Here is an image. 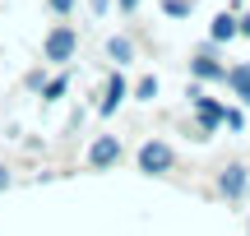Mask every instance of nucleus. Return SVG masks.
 I'll return each instance as SVG.
<instances>
[{
	"mask_svg": "<svg viewBox=\"0 0 250 236\" xmlns=\"http://www.w3.org/2000/svg\"><path fill=\"white\" fill-rule=\"evenodd\" d=\"M246 37H250V14H246Z\"/></svg>",
	"mask_w": 250,
	"mask_h": 236,
	"instance_id": "14",
	"label": "nucleus"
},
{
	"mask_svg": "<svg viewBox=\"0 0 250 236\" xmlns=\"http://www.w3.org/2000/svg\"><path fill=\"white\" fill-rule=\"evenodd\" d=\"M134 5H139V0H121V9H125V14H130V9H134Z\"/></svg>",
	"mask_w": 250,
	"mask_h": 236,
	"instance_id": "12",
	"label": "nucleus"
},
{
	"mask_svg": "<svg viewBox=\"0 0 250 236\" xmlns=\"http://www.w3.org/2000/svg\"><path fill=\"white\" fill-rule=\"evenodd\" d=\"M121 93H125V83H121V79H111V83H107V98H102V116H111V111H116Z\"/></svg>",
	"mask_w": 250,
	"mask_h": 236,
	"instance_id": "4",
	"label": "nucleus"
},
{
	"mask_svg": "<svg viewBox=\"0 0 250 236\" xmlns=\"http://www.w3.org/2000/svg\"><path fill=\"white\" fill-rule=\"evenodd\" d=\"M70 51H74V33L70 28H56L46 37V60H70Z\"/></svg>",
	"mask_w": 250,
	"mask_h": 236,
	"instance_id": "2",
	"label": "nucleus"
},
{
	"mask_svg": "<svg viewBox=\"0 0 250 236\" xmlns=\"http://www.w3.org/2000/svg\"><path fill=\"white\" fill-rule=\"evenodd\" d=\"M241 185H246V172H241V167H227V176H223V190H227V195H241Z\"/></svg>",
	"mask_w": 250,
	"mask_h": 236,
	"instance_id": "5",
	"label": "nucleus"
},
{
	"mask_svg": "<svg viewBox=\"0 0 250 236\" xmlns=\"http://www.w3.org/2000/svg\"><path fill=\"white\" fill-rule=\"evenodd\" d=\"M232 33H236V19H227V14H223V19L213 23V37H218V42H227Z\"/></svg>",
	"mask_w": 250,
	"mask_h": 236,
	"instance_id": "7",
	"label": "nucleus"
},
{
	"mask_svg": "<svg viewBox=\"0 0 250 236\" xmlns=\"http://www.w3.org/2000/svg\"><path fill=\"white\" fill-rule=\"evenodd\" d=\"M167 167H171V148H167V144H144V153H139V172L158 176V172H167Z\"/></svg>",
	"mask_w": 250,
	"mask_h": 236,
	"instance_id": "1",
	"label": "nucleus"
},
{
	"mask_svg": "<svg viewBox=\"0 0 250 236\" xmlns=\"http://www.w3.org/2000/svg\"><path fill=\"white\" fill-rule=\"evenodd\" d=\"M116 153H121V148H116V139H98V144H93V162H98V167H111V162H116Z\"/></svg>",
	"mask_w": 250,
	"mask_h": 236,
	"instance_id": "3",
	"label": "nucleus"
},
{
	"mask_svg": "<svg viewBox=\"0 0 250 236\" xmlns=\"http://www.w3.org/2000/svg\"><path fill=\"white\" fill-rule=\"evenodd\" d=\"M195 74H208V79H218V74H223V70H218L213 60H195Z\"/></svg>",
	"mask_w": 250,
	"mask_h": 236,
	"instance_id": "9",
	"label": "nucleus"
},
{
	"mask_svg": "<svg viewBox=\"0 0 250 236\" xmlns=\"http://www.w3.org/2000/svg\"><path fill=\"white\" fill-rule=\"evenodd\" d=\"M88 5H93V9H107V0H88Z\"/></svg>",
	"mask_w": 250,
	"mask_h": 236,
	"instance_id": "13",
	"label": "nucleus"
},
{
	"mask_svg": "<svg viewBox=\"0 0 250 236\" xmlns=\"http://www.w3.org/2000/svg\"><path fill=\"white\" fill-rule=\"evenodd\" d=\"M51 9H61V14H70V9H74V0H51Z\"/></svg>",
	"mask_w": 250,
	"mask_h": 236,
	"instance_id": "11",
	"label": "nucleus"
},
{
	"mask_svg": "<svg viewBox=\"0 0 250 236\" xmlns=\"http://www.w3.org/2000/svg\"><path fill=\"white\" fill-rule=\"evenodd\" d=\"M111 56H116V60H130V42H125V37H111Z\"/></svg>",
	"mask_w": 250,
	"mask_h": 236,
	"instance_id": "8",
	"label": "nucleus"
},
{
	"mask_svg": "<svg viewBox=\"0 0 250 236\" xmlns=\"http://www.w3.org/2000/svg\"><path fill=\"white\" fill-rule=\"evenodd\" d=\"M199 120H204V125H208V130H213V125H218V120H223V111H218V107H213V102H199Z\"/></svg>",
	"mask_w": 250,
	"mask_h": 236,
	"instance_id": "6",
	"label": "nucleus"
},
{
	"mask_svg": "<svg viewBox=\"0 0 250 236\" xmlns=\"http://www.w3.org/2000/svg\"><path fill=\"white\" fill-rule=\"evenodd\" d=\"M158 93V79H139V98H153Z\"/></svg>",
	"mask_w": 250,
	"mask_h": 236,
	"instance_id": "10",
	"label": "nucleus"
}]
</instances>
